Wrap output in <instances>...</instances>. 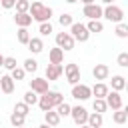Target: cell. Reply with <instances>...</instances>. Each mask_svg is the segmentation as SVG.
I'll use <instances>...</instances> for the list:
<instances>
[{"instance_id":"cell-12","label":"cell","mask_w":128,"mask_h":128,"mask_svg":"<svg viewBox=\"0 0 128 128\" xmlns=\"http://www.w3.org/2000/svg\"><path fill=\"white\" fill-rule=\"evenodd\" d=\"M92 76H94V80L102 82V80H106V78L110 76V68H108L106 64H96V66L92 68Z\"/></svg>"},{"instance_id":"cell-21","label":"cell","mask_w":128,"mask_h":128,"mask_svg":"<svg viewBox=\"0 0 128 128\" xmlns=\"http://www.w3.org/2000/svg\"><path fill=\"white\" fill-rule=\"evenodd\" d=\"M44 122L48 124V126H58L60 124V116L56 114V110H48V112H44Z\"/></svg>"},{"instance_id":"cell-28","label":"cell","mask_w":128,"mask_h":128,"mask_svg":"<svg viewBox=\"0 0 128 128\" xmlns=\"http://www.w3.org/2000/svg\"><path fill=\"white\" fill-rule=\"evenodd\" d=\"M70 108H72L70 104H66V102H60V104H58L54 110H56V114L62 118V116H70Z\"/></svg>"},{"instance_id":"cell-15","label":"cell","mask_w":128,"mask_h":128,"mask_svg":"<svg viewBox=\"0 0 128 128\" xmlns=\"http://www.w3.org/2000/svg\"><path fill=\"white\" fill-rule=\"evenodd\" d=\"M48 60H50V64H62V62H64V52H62L58 46H56V48H50Z\"/></svg>"},{"instance_id":"cell-41","label":"cell","mask_w":128,"mask_h":128,"mask_svg":"<svg viewBox=\"0 0 128 128\" xmlns=\"http://www.w3.org/2000/svg\"><path fill=\"white\" fill-rule=\"evenodd\" d=\"M38 128H52V126H48V124H46V122H44V124H40V126H38Z\"/></svg>"},{"instance_id":"cell-31","label":"cell","mask_w":128,"mask_h":128,"mask_svg":"<svg viewBox=\"0 0 128 128\" xmlns=\"http://www.w3.org/2000/svg\"><path fill=\"white\" fill-rule=\"evenodd\" d=\"M38 32H40V36H50V34L54 32V28H52L50 22H42V24L38 26Z\"/></svg>"},{"instance_id":"cell-5","label":"cell","mask_w":128,"mask_h":128,"mask_svg":"<svg viewBox=\"0 0 128 128\" xmlns=\"http://www.w3.org/2000/svg\"><path fill=\"white\" fill-rule=\"evenodd\" d=\"M88 114H90V112H88L84 106H72V108H70V116H72V120H74V124H76V126L86 124Z\"/></svg>"},{"instance_id":"cell-34","label":"cell","mask_w":128,"mask_h":128,"mask_svg":"<svg viewBox=\"0 0 128 128\" xmlns=\"http://www.w3.org/2000/svg\"><path fill=\"white\" fill-rule=\"evenodd\" d=\"M24 76H26V72H24V68H14L12 72H10V78L12 80H24Z\"/></svg>"},{"instance_id":"cell-37","label":"cell","mask_w":128,"mask_h":128,"mask_svg":"<svg viewBox=\"0 0 128 128\" xmlns=\"http://www.w3.org/2000/svg\"><path fill=\"white\" fill-rule=\"evenodd\" d=\"M118 66L128 68V52H120L118 54Z\"/></svg>"},{"instance_id":"cell-19","label":"cell","mask_w":128,"mask_h":128,"mask_svg":"<svg viewBox=\"0 0 128 128\" xmlns=\"http://www.w3.org/2000/svg\"><path fill=\"white\" fill-rule=\"evenodd\" d=\"M86 124H88L90 128H100V126L104 124V118H102V114H98V112H92V114H88V120H86Z\"/></svg>"},{"instance_id":"cell-3","label":"cell","mask_w":128,"mask_h":128,"mask_svg":"<svg viewBox=\"0 0 128 128\" xmlns=\"http://www.w3.org/2000/svg\"><path fill=\"white\" fill-rule=\"evenodd\" d=\"M70 36L74 38V42H86L90 38V32L86 30V26L82 22H74L70 26Z\"/></svg>"},{"instance_id":"cell-9","label":"cell","mask_w":128,"mask_h":128,"mask_svg":"<svg viewBox=\"0 0 128 128\" xmlns=\"http://www.w3.org/2000/svg\"><path fill=\"white\" fill-rule=\"evenodd\" d=\"M90 96H92L90 86H86V84H74L72 86V98H76V100H88Z\"/></svg>"},{"instance_id":"cell-29","label":"cell","mask_w":128,"mask_h":128,"mask_svg":"<svg viewBox=\"0 0 128 128\" xmlns=\"http://www.w3.org/2000/svg\"><path fill=\"white\" fill-rule=\"evenodd\" d=\"M58 24L62 26V28H66V26H72L74 24V18H72V14H60V18H58Z\"/></svg>"},{"instance_id":"cell-20","label":"cell","mask_w":128,"mask_h":128,"mask_svg":"<svg viewBox=\"0 0 128 128\" xmlns=\"http://www.w3.org/2000/svg\"><path fill=\"white\" fill-rule=\"evenodd\" d=\"M110 86H112V90H116V92H122V90L126 88V78H124V76H120V74H116V76H112V82H110Z\"/></svg>"},{"instance_id":"cell-13","label":"cell","mask_w":128,"mask_h":128,"mask_svg":"<svg viewBox=\"0 0 128 128\" xmlns=\"http://www.w3.org/2000/svg\"><path fill=\"white\" fill-rule=\"evenodd\" d=\"M14 88H16V84H14V80L10 78V74L0 76V90H2L4 94H12V92H14Z\"/></svg>"},{"instance_id":"cell-17","label":"cell","mask_w":128,"mask_h":128,"mask_svg":"<svg viewBox=\"0 0 128 128\" xmlns=\"http://www.w3.org/2000/svg\"><path fill=\"white\" fill-rule=\"evenodd\" d=\"M26 46H28V50H30L32 54H40V52L44 50V42H42V38H30Z\"/></svg>"},{"instance_id":"cell-45","label":"cell","mask_w":128,"mask_h":128,"mask_svg":"<svg viewBox=\"0 0 128 128\" xmlns=\"http://www.w3.org/2000/svg\"><path fill=\"white\" fill-rule=\"evenodd\" d=\"M18 128H24V126H18Z\"/></svg>"},{"instance_id":"cell-26","label":"cell","mask_w":128,"mask_h":128,"mask_svg":"<svg viewBox=\"0 0 128 128\" xmlns=\"http://www.w3.org/2000/svg\"><path fill=\"white\" fill-rule=\"evenodd\" d=\"M26 106H34V104H38V94L36 92H32V90H28L26 94H24V100H22Z\"/></svg>"},{"instance_id":"cell-11","label":"cell","mask_w":128,"mask_h":128,"mask_svg":"<svg viewBox=\"0 0 128 128\" xmlns=\"http://www.w3.org/2000/svg\"><path fill=\"white\" fill-rule=\"evenodd\" d=\"M62 74H64V66H62V64H48V66H46V76H44V78L50 82V80H58Z\"/></svg>"},{"instance_id":"cell-16","label":"cell","mask_w":128,"mask_h":128,"mask_svg":"<svg viewBox=\"0 0 128 128\" xmlns=\"http://www.w3.org/2000/svg\"><path fill=\"white\" fill-rule=\"evenodd\" d=\"M44 96H46V100L50 102V106H52V108H56L60 102H64V96H62L60 92H56V90H48Z\"/></svg>"},{"instance_id":"cell-36","label":"cell","mask_w":128,"mask_h":128,"mask_svg":"<svg viewBox=\"0 0 128 128\" xmlns=\"http://www.w3.org/2000/svg\"><path fill=\"white\" fill-rule=\"evenodd\" d=\"M2 66H4L6 70H10V72H12V70L16 68V58H12V56H8V58H4V64H2Z\"/></svg>"},{"instance_id":"cell-32","label":"cell","mask_w":128,"mask_h":128,"mask_svg":"<svg viewBox=\"0 0 128 128\" xmlns=\"http://www.w3.org/2000/svg\"><path fill=\"white\" fill-rule=\"evenodd\" d=\"M116 36L118 38H128V26L124 24V22H120V24H116Z\"/></svg>"},{"instance_id":"cell-4","label":"cell","mask_w":128,"mask_h":128,"mask_svg":"<svg viewBox=\"0 0 128 128\" xmlns=\"http://www.w3.org/2000/svg\"><path fill=\"white\" fill-rule=\"evenodd\" d=\"M74 38L70 36V32H58L56 34V46L62 50V52H70L74 48Z\"/></svg>"},{"instance_id":"cell-7","label":"cell","mask_w":128,"mask_h":128,"mask_svg":"<svg viewBox=\"0 0 128 128\" xmlns=\"http://www.w3.org/2000/svg\"><path fill=\"white\" fill-rule=\"evenodd\" d=\"M64 74H66V80H68L72 86L80 82V68H78V64H74V62L66 64V66H64Z\"/></svg>"},{"instance_id":"cell-27","label":"cell","mask_w":128,"mask_h":128,"mask_svg":"<svg viewBox=\"0 0 128 128\" xmlns=\"http://www.w3.org/2000/svg\"><path fill=\"white\" fill-rule=\"evenodd\" d=\"M16 36H18V42H20V44H28V40L32 38L30 32H28V28H18Z\"/></svg>"},{"instance_id":"cell-39","label":"cell","mask_w":128,"mask_h":128,"mask_svg":"<svg viewBox=\"0 0 128 128\" xmlns=\"http://www.w3.org/2000/svg\"><path fill=\"white\" fill-rule=\"evenodd\" d=\"M80 2H82V4H84V6H88V4H94V2H96V0H80Z\"/></svg>"},{"instance_id":"cell-43","label":"cell","mask_w":128,"mask_h":128,"mask_svg":"<svg viewBox=\"0 0 128 128\" xmlns=\"http://www.w3.org/2000/svg\"><path fill=\"white\" fill-rule=\"evenodd\" d=\"M2 64H4V56L0 54V66H2Z\"/></svg>"},{"instance_id":"cell-44","label":"cell","mask_w":128,"mask_h":128,"mask_svg":"<svg viewBox=\"0 0 128 128\" xmlns=\"http://www.w3.org/2000/svg\"><path fill=\"white\" fill-rule=\"evenodd\" d=\"M78 128H90V126H88V124H82V126H78Z\"/></svg>"},{"instance_id":"cell-14","label":"cell","mask_w":128,"mask_h":128,"mask_svg":"<svg viewBox=\"0 0 128 128\" xmlns=\"http://www.w3.org/2000/svg\"><path fill=\"white\" fill-rule=\"evenodd\" d=\"M14 22H16V26H18V28H28V26L32 24V16H30L28 12H16Z\"/></svg>"},{"instance_id":"cell-22","label":"cell","mask_w":128,"mask_h":128,"mask_svg":"<svg viewBox=\"0 0 128 128\" xmlns=\"http://www.w3.org/2000/svg\"><path fill=\"white\" fill-rule=\"evenodd\" d=\"M112 120H114L116 124H124V122H128V110H126V108L114 110V114H112Z\"/></svg>"},{"instance_id":"cell-42","label":"cell","mask_w":128,"mask_h":128,"mask_svg":"<svg viewBox=\"0 0 128 128\" xmlns=\"http://www.w3.org/2000/svg\"><path fill=\"white\" fill-rule=\"evenodd\" d=\"M66 2H68V4H76L78 0H66Z\"/></svg>"},{"instance_id":"cell-25","label":"cell","mask_w":128,"mask_h":128,"mask_svg":"<svg viewBox=\"0 0 128 128\" xmlns=\"http://www.w3.org/2000/svg\"><path fill=\"white\" fill-rule=\"evenodd\" d=\"M22 68H24V72H30V74H34V72L38 70V62H36L34 58H26Z\"/></svg>"},{"instance_id":"cell-30","label":"cell","mask_w":128,"mask_h":128,"mask_svg":"<svg viewBox=\"0 0 128 128\" xmlns=\"http://www.w3.org/2000/svg\"><path fill=\"white\" fill-rule=\"evenodd\" d=\"M24 120H26V116H20V114H16V112H12V114H10V124H12L14 128L24 126Z\"/></svg>"},{"instance_id":"cell-33","label":"cell","mask_w":128,"mask_h":128,"mask_svg":"<svg viewBox=\"0 0 128 128\" xmlns=\"http://www.w3.org/2000/svg\"><path fill=\"white\" fill-rule=\"evenodd\" d=\"M14 112L20 114V116H28V114H30V106H26L24 102H18V104L14 106Z\"/></svg>"},{"instance_id":"cell-10","label":"cell","mask_w":128,"mask_h":128,"mask_svg":"<svg viewBox=\"0 0 128 128\" xmlns=\"http://www.w3.org/2000/svg\"><path fill=\"white\" fill-rule=\"evenodd\" d=\"M30 90L36 92L38 96L46 94V92H48V80H46V78H32V80H30Z\"/></svg>"},{"instance_id":"cell-6","label":"cell","mask_w":128,"mask_h":128,"mask_svg":"<svg viewBox=\"0 0 128 128\" xmlns=\"http://www.w3.org/2000/svg\"><path fill=\"white\" fill-rule=\"evenodd\" d=\"M104 100H106V106L112 108V110H120V108H124V100H122L120 92H116V90L108 92V94L104 96Z\"/></svg>"},{"instance_id":"cell-1","label":"cell","mask_w":128,"mask_h":128,"mask_svg":"<svg viewBox=\"0 0 128 128\" xmlns=\"http://www.w3.org/2000/svg\"><path fill=\"white\" fill-rule=\"evenodd\" d=\"M28 14L32 16V20H36V22H50V18H52V8L50 6H44L40 0H36V2H30V8H28Z\"/></svg>"},{"instance_id":"cell-2","label":"cell","mask_w":128,"mask_h":128,"mask_svg":"<svg viewBox=\"0 0 128 128\" xmlns=\"http://www.w3.org/2000/svg\"><path fill=\"white\" fill-rule=\"evenodd\" d=\"M102 16H104L106 20L114 22V24H120V22L124 20V10H122L120 6H116V4H110V6L102 8Z\"/></svg>"},{"instance_id":"cell-8","label":"cell","mask_w":128,"mask_h":128,"mask_svg":"<svg viewBox=\"0 0 128 128\" xmlns=\"http://www.w3.org/2000/svg\"><path fill=\"white\" fill-rule=\"evenodd\" d=\"M82 14L88 18V20H100L102 18V6L100 4H88V6H84V10H82Z\"/></svg>"},{"instance_id":"cell-38","label":"cell","mask_w":128,"mask_h":128,"mask_svg":"<svg viewBox=\"0 0 128 128\" xmlns=\"http://www.w3.org/2000/svg\"><path fill=\"white\" fill-rule=\"evenodd\" d=\"M0 4H2V8H6V10H10V8H14V4H16V0H0Z\"/></svg>"},{"instance_id":"cell-40","label":"cell","mask_w":128,"mask_h":128,"mask_svg":"<svg viewBox=\"0 0 128 128\" xmlns=\"http://www.w3.org/2000/svg\"><path fill=\"white\" fill-rule=\"evenodd\" d=\"M102 2H104L106 6H110V4H114V0H102Z\"/></svg>"},{"instance_id":"cell-18","label":"cell","mask_w":128,"mask_h":128,"mask_svg":"<svg viewBox=\"0 0 128 128\" xmlns=\"http://www.w3.org/2000/svg\"><path fill=\"white\" fill-rule=\"evenodd\" d=\"M90 92H92V96H96V98H104L110 90H108V86H106L104 82H96V84L90 88Z\"/></svg>"},{"instance_id":"cell-24","label":"cell","mask_w":128,"mask_h":128,"mask_svg":"<svg viewBox=\"0 0 128 128\" xmlns=\"http://www.w3.org/2000/svg\"><path fill=\"white\" fill-rule=\"evenodd\" d=\"M92 108H94V112H98V114H104V112L108 110V106H106V100H104V98H94Z\"/></svg>"},{"instance_id":"cell-35","label":"cell","mask_w":128,"mask_h":128,"mask_svg":"<svg viewBox=\"0 0 128 128\" xmlns=\"http://www.w3.org/2000/svg\"><path fill=\"white\" fill-rule=\"evenodd\" d=\"M16 12H28L30 8V0H16Z\"/></svg>"},{"instance_id":"cell-23","label":"cell","mask_w":128,"mask_h":128,"mask_svg":"<svg viewBox=\"0 0 128 128\" xmlns=\"http://www.w3.org/2000/svg\"><path fill=\"white\" fill-rule=\"evenodd\" d=\"M84 26H86V30H88L90 34H92V32H94V34H98V32H102V30H104V24H102L100 20H90V22H88V24H84Z\"/></svg>"}]
</instances>
